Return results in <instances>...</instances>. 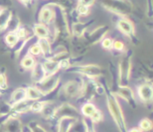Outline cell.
Here are the masks:
<instances>
[{
  "label": "cell",
  "mask_w": 153,
  "mask_h": 132,
  "mask_svg": "<svg viewBox=\"0 0 153 132\" xmlns=\"http://www.w3.org/2000/svg\"><path fill=\"white\" fill-rule=\"evenodd\" d=\"M33 102V100L26 98L22 101L16 102L12 105V111L16 113H23L28 112L29 110H30Z\"/></svg>",
  "instance_id": "obj_1"
},
{
  "label": "cell",
  "mask_w": 153,
  "mask_h": 132,
  "mask_svg": "<svg viewBox=\"0 0 153 132\" xmlns=\"http://www.w3.org/2000/svg\"><path fill=\"white\" fill-rule=\"evenodd\" d=\"M138 94L144 101H150L153 98V88L149 85L141 86L138 89Z\"/></svg>",
  "instance_id": "obj_2"
},
{
  "label": "cell",
  "mask_w": 153,
  "mask_h": 132,
  "mask_svg": "<svg viewBox=\"0 0 153 132\" xmlns=\"http://www.w3.org/2000/svg\"><path fill=\"white\" fill-rule=\"evenodd\" d=\"M4 125H6V130L7 131H18L22 130L20 121L14 117H10L7 119Z\"/></svg>",
  "instance_id": "obj_3"
},
{
  "label": "cell",
  "mask_w": 153,
  "mask_h": 132,
  "mask_svg": "<svg viewBox=\"0 0 153 132\" xmlns=\"http://www.w3.org/2000/svg\"><path fill=\"white\" fill-rule=\"evenodd\" d=\"M27 98V88H19L16 89L12 95L11 98V104L13 105L16 102L22 101L24 99Z\"/></svg>",
  "instance_id": "obj_4"
},
{
  "label": "cell",
  "mask_w": 153,
  "mask_h": 132,
  "mask_svg": "<svg viewBox=\"0 0 153 132\" xmlns=\"http://www.w3.org/2000/svg\"><path fill=\"white\" fill-rule=\"evenodd\" d=\"M45 69L43 66L40 64H36L33 67V71H32V79L35 82H40L42 79H44L45 77Z\"/></svg>",
  "instance_id": "obj_5"
},
{
  "label": "cell",
  "mask_w": 153,
  "mask_h": 132,
  "mask_svg": "<svg viewBox=\"0 0 153 132\" xmlns=\"http://www.w3.org/2000/svg\"><path fill=\"white\" fill-rule=\"evenodd\" d=\"M12 18V13L8 9H3L0 13V29H4L8 25Z\"/></svg>",
  "instance_id": "obj_6"
},
{
  "label": "cell",
  "mask_w": 153,
  "mask_h": 132,
  "mask_svg": "<svg viewBox=\"0 0 153 132\" xmlns=\"http://www.w3.org/2000/svg\"><path fill=\"white\" fill-rule=\"evenodd\" d=\"M40 89L35 88V87H29L27 88V97L28 99L30 100H37V99L40 98L43 93Z\"/></svg>",
  "instance_id": "obj_7"
},
{
  "label": "cell",
  "mask_w": 153,
  "mask_h": 132,
  "mask_svg": "<svg viewBox=\"0 0 153 132\" xmlns=\"http://www.w3.org/2000/svg\"><path fill=\"white\" fill-rule=\"evenodd\" d=\"M118 26L123 33L129 35L133 32V26L132 23L128 20H120L118 22Z\"/></svg>",
  "instance_id": "obj_8"
},
{
  "label": "cell",
  "mask_w": 153,
  "mask_h": 132,
  "mask_svg": "<svg viewBox=\"0 0 153 132\" xmlns=\"http://www.w3.org/2000/svg\"><path fill=\"white\" fill-rule=\"evenodd\" d=\"M56 78H49L46 80H45L42 83H41V87H40V90L42 92H48L50 89H52L56 83Z\"/></svg>",
  "instance_id": "obj_9"
},
{
  "label": "cell",
  "mask_w": 153,
  "mask_h": 132,
  "mask_svg": "<svg viewBox=\"0 0 153 132\" xmlns=\"http://www.w3.org/2000/svg\"><path fill=\"white\" fill-rule=\"evenodd\" d=\"M18 40H19V37L17 36V32H10L5 36V41L11 47L16 46L18 42Z\"/></svg>",
  "instance_id": "obj_10"
},
{
  "label": "cell",
  "mask_w": 153,
  "mask_h": 132,
  "mask_svg": "<svg viewBox=\"0 0 153 132\" xmlns=\"http://www.w3.org/2000/svg\"><path fill=\"white\" fill-rule=\"evenodd\" d=\"M22 66L25 69H31L35 66V59L32 56H26L21 62Z\"/></svg>",
  "instance_id": "obj_11"
},
{
  "label": "cell",
  "mask_w": 153,
  "mask_h": 132,
  "mask_svg": "<svg viewBox=\"0 0 153 132\" xmlns=\"http://www.w3.org/2000/svg\"><path fill=\"white\" fill-rule=\"evenodd\" d=\"M35 32L40 38H45L48 36V30L44 25H36L35 26Z\"/></svg>",
  "instance_id": "obj_12"
},
{
  "label": "cell",
  "mask_w": 153,
  "mask_h": 132,
  "mask_svg": "<svg viewBox=\"0 0 153 132\" xmlns=\"http://www.w3.org/2000/svg\"><path fill=\"white\" fill-rule=\"evenodd\" d=\"M45 71L47 73H53L58 69V64L52 61H47L43 64Z\"/></svg>",
  "instance_id": "obj_13"
},
{
  "label": "cell",
  "mask_w": 153,
  "mask_h": 132,
  "mask_svg": "<svg viewBox=\"0 0 153 132\" xmlns=\"http://www.w3.org/2000/svg\"><path fill=\"white\" fill-rule=\"evenodd\" d=\"M51 16H52V13H51V11H50L49 8H44L41 13H40V20L44 22H48L49 21L51 18Z\"/></svg>",
  "instance_id": "obj_14"
},
{
  "label": "cell",
  "mask_w": 153,
  "mask_h": 132,
  "mask_svg": "<svg viewBox=\"0 0 153 132\" xmlns=\"http://www.w3.org/2000/svg\"><path fill=\"white\" fill-rule=\"evenodd\" d=\"M82 112L87 116H92L94 113L97 112V109L92 104H87L83 106Z\"/></svg>",
  "instance_id": "obj_15"
},
{
  "label": "cell",
  "mask_w": 153,
  "mask_h": 132,
  "mask_svg": "<svg viewBox=\"0 0 153 132\" xmlns=\"http://www.w3.org/2000/svg\"><path fill=\"white\" fill-rule=\"evenodd\" d=\"M38 45L40 47L41 51H43L45 54L50 51V44L45 38H40L39 42H38Z\"/></svg>",
  "instance_id": "obj_16"
},
{
  "label": "cell",
  "mask_w": 153,
  "mask_h": 132,
  "mask_svg": "<svg viewBox=\"0 0 153 132\" xmlns=\"http://www.w3.org/2000/svg\"><path fill=\"white\" fill-rule=\"evenodd\" d=\"M44 106L43 103L40 102H33L32 105H31V107H30V110L32 112H39L43 111Z\"/></svg>",
  "instance_id": "obj_17"
},
{
  "label": "cell",
  "mask_w": 153,
  "mask_h": 132,
  "mask_svg": "<svg viewBox=\"0 0 153 132\" xmlns=\"http://www.w3.org/2000/svg\"><path fill=\"white\" fill-rule=\"evenodd\" d=\"M66 91L68 94L73 95V94H75L76 91H77V85L74 84L73 82H70L68 85H67Z\"/></svg>",
  "instance_id": "obj_18"
},
{
  "label": "cell",
  "mask_w": 153,
  "mask_h": 132,
  "mask_svg": "<svg viewBox=\"0 0 153 132\" xmlns=\"http://www.w3.org/2000/svg\"><path fill=\"white\" fill-rule=\"evenodd\" d=\"M7 88V78L4 73H0V89H6Z\"/></svg>",
  "instance_id": "obj_19"
},
{
  "label": "cell",
  "mask_w": 153,
  "mask_h": 132,
  "mask_svg": "<svg viewBox=\"0 0 153 132\" xmlns=\"http://www.w3.org/2000/svg\"><path fill=\"white\" fill-rule=\"evenodd\" d=\"M140 126H141V128L143 129V130H150V129L152 128V123L150 122L149 120H143L141 123H140Z\"/></svg>",
  "instance_id": "obj_20"
},
{
  "label": "cell",
  "mask_w": 153,
  "mask_h": 132,
  "mask_svg": "<svg viewBox=\"0 0 153 132\" xmlns=\"http://www.w3.org/2000/svg\"><path fill=\"white\" fill-rule=\"evenodd\" d=\"M30 52L33 56H38L41 52V49H40V47L39 46L38 44L37 45H34V46H32L30 48Z\"/></svg>",
  "instance_id": "obj_21"
},
{
  "label": "cell",
  "mask_w": 153,
  "mask_h": 132,
  "mask_svg": "<svg viewBox=\"0 0 153 132\" xmlns=\"http://www.w3.org/2000/svg\"><path fill=\"white\" fill-rule=\"evenodd\" d=\"M102 45H103L105 48H110L112 46V45H113V42H112V40L110 39H105L103 40Z\"/></svg>",
  "instance_id": "obj_22"
},
{
  "label": "cell",
  "mask_w": 153,
  "mask_h": 132,
  "mask_svg": "<svg viewBox=\"0 0 153 132\" xmlns=\"http://www.w3.org/2000/svg\"><path fill=\"white\" fill-rule=\"evenodd\" d=\"M17 36H18V37H19V39L20 38H24L25 36H26V31H25V29L24 28H20V29L17 30Z\"/></svg>",
  "instance_id": "obj_23"
},
{
  "label": "cell",
  "mask_w": 153,
  "mask_h": 132,
  "mask_svg": "<svg viewBox=\"0 0 153 132\" xmlns=\"http://www.w3.org/2000/svg\"><path fill=\"white\" fill-rule=\"evenodd\" d=\"M87 12H88V8H87V5L82 4V6H80V8H79V13L81 14H87Z\"/></svg>",
  "instance_id": "obj_24"
},
{
  "label": "cell",
  "mask_w": 153,
  "mask_h": 132,
  "mask_svg": "<svg viewBox=\"0 0 153 132\" xmlns=\"http://www.w3.org/2000/svg\"><path fill=\"white\" fill-rule=\"evenodd\" d=\"M91 118L93 119V120H95V121H97V122L100 121V118H101V114H100V112L97 111V112H95L93 115H92Z\"/></svg>",
  "instance_id": "obj_25"
},
{
  "label": "cell",
  "mask_w": 153,
  "mask_h": 132,
  "mask_svg": "<svg viewBox=\"0 0 153 132\" xmlns=\"http://www.w3.org/2000/svg\"><path fill=\"white\" fill-rule=\"evenodd\" d=\"M114 47L116 50H122L123 48V44L120 41H115L114 43Z\"/></svg>",
  "instance_id": "obj_26"
},
{
  "label": "cell",
  "mask_w": 153,
  "mask_h": 132,
  "mask_svg": "<svg viewBox=\"0 0 153 132\" xmlns=\"http://www.w3.org/2000/svg\"><path fill=\"white\" fill-rule=\"evenodd\" d=\"M93 2V0H81V3L82 5H89Z\"/></svg>",
  "instance_id": "obj_27"
},
{
  "label": "cell",
  "mask_w": 153,
  "mask_h": 132,
  "mask_svg": "<svg viewBox=\"0 0 153 132\" xmlns=\"http://www.w3.org/2000/svg\"><path fill=\"white\" fill-rule=\"evenodd\" d=\"M60 66L62 68H66V67L68 66V62L67 60H63V61H61V63H60Z\"/></svg>",
  "instance_id": "obj_28"
},
{
  "label": "cell",
  "mask_w": 153,
  "mask_h": 132,
  "mask_svg": "<svg viewBox=\"0 0 153 132\" xmlns=\"http://www.w3.org/2000/svg\"><path fill=\"white\" fill-rule=\"evenodd\" d=\"M20 1H22V2H23V3H27V2H28V1H30V0H20Z\"/></svg>",
  "instance_id": "obj_29"
},
{
  "label": "cell",
  "mask_w": 153,
  "mask_h": 132,
  "mask_svg": "<svg viewBox=\"0 0 153 132\" xmlns=\"http://www.w3.org/2000/svg\"><path fill=\"white\" fill-rule=\"evenodd\" d=\"M2 11H3V9H1V8H0V13H1V12H2Z\"/></svg>",
  "instance_id": "obj_30"
},
{
  "label": "cell",
  "mask_w": 153,
  "mask_h": 132,
  "mask_svg": "<svg viewBox=\"0 0 153 132\" xmlns=\"http://www.w3.org/2000/svg\"><path fill=\"white\" fill-rule=\"evenodd\" d=\"M0 94H1V89H0Z\"/></svg>",
  "instance_id": "obj_31"
}]
</instances>
